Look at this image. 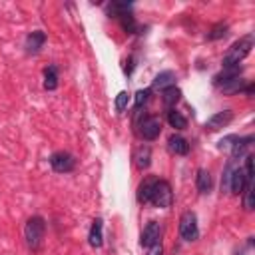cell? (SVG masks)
I'll return each instance as SVG.
<instances>
[{
  "instance_id": "12",
  "label": "cell",
  "mask_w": 255,
  "mask_h": 255,
  "mask_svg": "<svg viewBox=\"0 0 255 255\" xmlns=\"http://www.w3.org/2000/svg\"><path fill=\"white\" fill-rule=\"evenodd\" d=\"M241 70H243L241 66H229V68H223L217 76H213V84H215L217 88H221L223 84H227V82L239 78V76H241Z\"/></svg>"
},
{
  "instance_id": "16",
  "label": "cell",
  "mask_w": 255,
  "mask_h": 255,
  "mask_svg": "<svg viewBox=\"0 0 255 255\" xmlns=\"http://www.w3.org/2000/svg\"><path fill=\"white\" fill-rule=\"evenodd\" d=\"M167 145H169V149H171L175 155H185V153L189 151V143H187V139L181 137V135H175V133L169 135Z\"/></svg>"
},
{
  "instance_id": "18",
  "label": "cell",
  "mask_w": 255,
  "mask_h": 255,
  "mask_svg": "<svg viewBox=\"0 0 255 255\" xmlns=\"http://www.w3.org/2000/svg\"><path fill=\"white\" fill-rule=\"evenodd\" d=\"M161 100H163V106L167 110H173V106L181 100V90L177 86H171V88H167V90L161 92Z\"/></svg>"
},
{
  "instance_id": "14",
  "label": "cell",
  "mask_w": 255,
  "mask_h": 255,
  "mask_svg": "<svg viewBox=\"0 0 255 255\" xmlns=\"http://www.w3.org/2000/svg\"><path fill=\"white\" fill-rule=\"evenodd\" d=\"M133 159H135V165L139 169H147L149 163H151V147L149 145H139L133 153Z\"/></svg>"
},
{
  "instance_id": "20",
  "label": "cell",
  "mask_w": 255,
  "mask_h": 255,
  "mask_svg": "<svg viewBox=\"0 0 255 255\" xmlns=\"http://www.w3.org/2000/svg\"><path fill=\"white\" fill-rule=\"evenodd\" d=\"M167 122H169V126L175 128V129H185V128H187L185 116H183L181 112H177V110H169V112H167Z\"/></svg>"
},
{
  "instance_id": "11",
  "label": "cell",
  "mask_w": 255,
  "mask_h": 255,
  "mask_svg": "<svg viewBox=\"0 0 255 255\" xmlns=\"http://www.w3.org/2000/svg\"><path fill=\"white\" fill-rule=\"evenodd\" d=\"M44 42H46V34H44L42 30L30 32V34L26 36V52H28V54H38L40 48L44 46Z\"/></svg>"
},
{
  "instance_id": "19",
  "label": "cell",
  "mask_w": 255,
  "mask_h": 255,
  "mask_svg": "<svg viewBox=\"0 0 255 255\" xmlns=\"http://www.w3.org/2000/svg\"><path fill=\"white\" fill-rule=\"evenodd\" d=\"M253 143V135H245V137H237V141L231 147V159H237L245 153V149Z\"/></svg>"
},
{
  "instance_id": "26",
  "label": "cell",
  "mask_w": 255,
  "mask_h": 255,
  "mask_svg": "<svg viewBox=\"0 0 255 255\" xmlns=\"http://www.w3.org/2000/svg\"><path fill=\"white\" fill-rule=\"evenodd\" d=\"M120 24H122V28H124L128 34H133V32L137 30V22H135V18H133L131 14L122 16V18H120Z\"/></svg>"
},
{
  "instance_id": "28",
  "label": "cell",
  "mask_w": 255,
  "mask_h": 255,
  "mask_svg": "<svg viewBox=\"0 0 255 255\" xmlns=\"http://www.w3.org/2000/svg\"><path fill=\"white\" fill-rule=\"evenodd\" d=\"M128 102H129V94L124 90V92H120L118 96H116V110L118 112H124L126 108H128Z\"/></svg>"
},
{
  "instance_id": "9",
  "label": "cell",
  "mask_w": 255,
  "mask_h": 255,
  "mask_svg": "<svg viewBox=\"0 0 255 255\" xmlns=\"http://www.w3.org/2000/svg\"><path fill=\"white\" fill-rule=\"evenodd\" d=\"M231 120H233V112H231V110H221V112L213 114V116L205 122V128H207V129H211V131H215V129L225 128Z\"/></svg>"
},
{
  "instance_id": "25",
  "label": "cell",
  "mask_w": 255,
  "mask_h": 255,
  "mask_svg": "<svg viewBox=\"0 0 255 255\" xmlns=\"http://www.w3.org/2000/svg\"><path fill=\"white\" fill-rule=\"evenodd\" d=\"M255 189H253V181H249L247 185H245V189H243V205H245V209H253L255 207V193H253Z\"/></svg>"
},
{
  "instance_id": "31",
  "label": "cell",
  "mask_w": 255,
  "mask_h": 255,
  "mask_svg": "<svg viewBox=\"0 0 255 255\" xmlns=\"http://www.w3.org/2000/svg\"><path fill=\"white\" fill-rule=\"evenodd\" d=\"M149 251H147V255H163V245H161V241H157V243H153L151 247H147Z\"/></svg>"
},
{
  "instance_id": "24",
  "label": "cell",
  "mask_w": 255,
  "mask_h": 255,
  "mask_svg": "<svg viewBox=\"0 0 255 255\" xmlns=\"http://www.w3.org/2000/svg\"><path fill=\"white\" fill-rule=\"evenodd\" d=\"M227 30H229V26H227L225 22H217V24H213L211 30L207 32V40H219V38H223V36L227 34Z\"/></svg>"
},
{
  "instance_id": "22",
  "label": "cell",
  "mask_w": 255,
  "mask_h": 255,
  "mask_svg": "<svg viewBox=\"0 0 255 255\" xmlns=\"http://www.w3.org/2000/svg\"><path fill=\"white\" fill-rule=\"evenodd\" d=\"M44 88L46 90H56L58 88V70H56V66H48L44 70Z\"/></svg>"
},
{
  "instance_id": "23",
  "label": "cell",
  "mask_w": 255,
  "mask_h": 255,
  "mask_svg": "<svg viewBox=\"0 0 255 255\" xmlns=\"http://www.w3.org/2000/svg\"><path fill=\"white\" fill-rule=\"evenodd\" d=\"M243 88H245V80L239 76V78H235V80H231V82H227V84H223L219 90L223 92V94H227V96H231V94H237V92H243Z\"/></svg>"
},
{
  "instance_id": "27",
  "label": "cell",
  "mask_w": 255,
  "mask_h": 255,
  "mask_svg": "<svg viewBox=\"0 0 255 255\" xmlns=\"http://www.w3.org/2000/svg\"><path fill=\"white\" fill-rule=\"evenodd\" d=\"M147 100H149V90H137V92H135V98H133L135 110H139Z\"/></svg>"
},
{
  "instance_id": "29",
  "label": "cell",
  "mask_w": 255,
  "mask_h": 255,
  "mask_svg": "<svg viewBox=\"0 0 255 255\" xmlns=\"http://www.w3.org/2000/svg\"><path fill=\"white\" fill-rule=\"evenodd\" d=\"M231 171H233V163H229L221 175V191H229V181H231Z\"/></svg>"
},
{
  "instance_id": "21",
  "label": "cell",
  "mask_w": 255,
  "mask_h": 255,
  "mask_svg": "<svg viewBox=\"0 0 255 255\" xmlns=\"http://www.w3.org/2000/svg\"><path fill=\"white\" fill-rule=\"evenodd\" d=\"M129 10H131V4H128V2H112L108 6V14L114 18H122V16L129 14Z\"/></svg>"
},
{
  "instance_id": "7",
  "label": "cell",
  "mask_w": 255,
  "mask_h": 255,
  "mask_svg": "<svg viewBox=\"0 0 255 255\" xmlns=\"http://www.w3.org/2000/svg\"><path fill=\"white\" fill-rule=\"evenodd\" d=\"M249 181H253V179L247 177V173H245L243 167H233V171H231V181H229V191L239 195V193H243V189H245V185H247Z\"/></svg>"
},
{
  "instance_id": "2",
  "label": "cell",
  "mask_w": 255,
  "mask_h": 255,
  "mask_svg": "<svg viewBox=\"0 0 255 255\" xmlns=\"http://www.w3.org/2000/svg\"><path fill=\"white\" fill-rule=\"evenodd\" d=\"M44 233H46V221L44 217L40 215H34L26 221V227H24V237H26V243L32 251H38L40 245H42V239H44Z\"/></svg>"
},
{
  "instance_id": "5",
  "label": "cell",
  "mask_w": 255,
  "mask_h": 255,
  "mask_svg": "<svg viewBox=\"0 0 255 255\" xmlns=\"http://www.w3.org/2000/svg\"><path fill=\"white\" fill-rule=\"evenodd\" d=\"M179 233L185 241H195L199 237V227H197V215L193 211H183L179 217Z\"/></svg>"
},
{
  "instance_id": "10",
  "label": "cell",
  "mask_w": 255,
  "mask_h": 255,
  "mask_svg": "<svg viewBox=\"0 0 255 255\" xmlns=\"http://www.w3.org/2000/svg\"><path fill=\"white\" fill-rule=\"evenodd\" d=\"M88 241H90V245H92L94 249H98V247L104 245V221H102L100 217L94 219V223H92V227H90Z\"/></svg>"
},
{
  "instance_id": "3",
  "label": "cell",
  "mask_w": 255,
  "mask_h": 255,
  "mask_svg": "<svg viewBox=\"0 0 255 255\" xmlns=\"http://www.w3.org/2000/svg\"><path fill=\"white\" fill-rule=\"evenodd\" d=\"M171 201H173V191H171L169 181H165V179H155V185H153L151 201H149V203H153L155 207L165 209V207L171 205Z\"/></svg>"
},
{
  "instance_id": "4",
  "label": "cell",
  "mask_w": 255,
  "mask_h": 255,
  "mask_svg": "<svg viewBox=\"0 0 255 255\" xmlns=\"http://www.w3.org/2000/svg\"><path fill=\"white\" fill-rule=\"evenodd\" d=\"M135 126H137L139 135L143 139H147V141H153L161 131V120L155 118V116H143L141 120H137Z\"/></svg>"
},
{
  "instance_id": "6",
  "label": "cell",
  "mask_w": 255,
  "mask_h": 255,
  "mask_svg": "<svg viewBox=\"0 0 255 255\" xmlns=\"http://www.w3.org/2000/svg\"><path fill=\"white\" fill-rule=\"evenodd\" d=\"M50 165L58 173H70L76 167V157L72 153H68V151H56L50 157Z\"/></svg>"
},
{
  "instance_id": "1",
  "label": "cell",
  "mask_w": 255,
  "mask_h": 255,
  "mask_svg": "<svg viewBox=\"0 0 255 255\" xmlns=\"http://www.w3.org/2000/svg\"><path fill=\"white\" fill-rule=\"evenodd\" d=\"M253 42H255L253 34H245V36H241L237 42H233L231 48H229V52H227L225 58H223V68L239 66V64L245 60V56H249V52H251V48H253Z\"/></svg>"
},
{
  "instance_id": "17",
  "label": "cell",
  "mask_w": 255,
  "mask_h": 255,
  "mask_svg": "<svg viewBox=\"0 0 255 255\" xmlns=\"http://www.w3.org/2000/svg\"><path fill=\"white\" fill-rule=\"evenodd\" d=\"M211 185H213V181H211V175H209V171L207 169H197V175H195V187H197V191L199 193H209L211 191Z\"/></svg>"
},
{
  "instance_id": "15",
  "label": "cell",
  "mask_w": 255,
  "mask_h": 255,
  "mask_svg": "<svg viewBox=\"0 0 255 255\" xmlns=\"http://www.w3.org/2000/svg\"><path fill=\"white\" fill-rule=\"evenodd\" d=\"M153 185H155V177H147L139 183V187H137V201L139 203H149L151 201Z\"/></svg>"
},
{
  "instance_id": "13",
  "label": "cell",
  "mask_w": 255,
  "mask_h": 255,
  "mask_svg": "<svg viewBox=\"0 0 255 255\" xmlns=\"http://www.w3.org/2000/svg\"><path fill=\"white\" fill-rule=\"evenodd\" d=\"M175 80H177V76H175L171 70L159 72V74L155 76V80H153V90H161V92H163V90L175 86Z\"/></svg>"
},
{
  "instance_id": "30",
  "label": "cell",
  "mask_w": 255,
  "mask_h": 255,
  "mask_svg": "<svg viewBox=\"0 0 255 255\" xmlns=\"http://www.w3.org/2000/svg\"><path fill=\"white\" fill-rule=\"evenodd\" d=\"M237 137H239V135H225L223 139H219L217 147H219V149H229V151H231V147H233V143L237 141Z\"/></svg>"
},
{
  "instance_id": "8",
  "label": "cell",
  "mask_w": 255,
  "mask_h": 255,
  "mask_svg": "<svg viewBox=\"0 0 255 255\" xmlns=\"http://www.w3.org/2000/svg\"><path fill=\"white\" fill-rule=\"evenodd\" d=\"M159 235H161L159 223H157V221H149V223L143 227V231H141V239H139V243H141L143 247H151L153 243L159 241Z\"/></svg>"
}]
</instances>
